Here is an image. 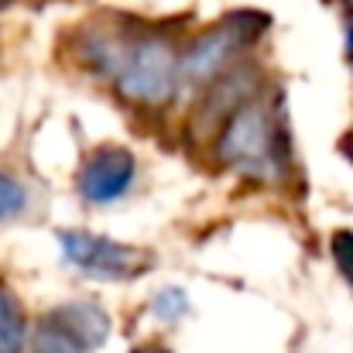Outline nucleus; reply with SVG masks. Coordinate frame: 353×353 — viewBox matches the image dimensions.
I'll use <instances>...</instances> for the list:
<instances>
[{
	"instance_id": "obj_1",
	"label": "nucleus",
	"mask_w": 353,
	"mask_h": 353,
	"mask_svg": "<svg viewBox=\"0 0 353 353\" xmlns=\"http://www.w3.org/2000/svg\"><path fill=\"white\" fill-rule=\"evenodd\" d=\"M72 55L134 110L161 114L182 93V45L165 28L134 17H97L76 31Z\"/></svg>"
},
{
	"instance_id": "obj_2",
	"label": "nucleus",
	"mask_w": 353,
	"mask_h": 353,
	"mask_svg": "<svg viewBox=\"0 0 353 353\" xmlns=\"http://www.w3.org/2000/svg\"><path fill=\"white\" fill-rule=\"evenodd\" d=\"M213 158L257 185H285L295 158L292 134L278 97L264 86L250 100H243L213 134Z\"/></svg>"
},
{
	"instance_id": "obj_3",
	"label": "nucleus",
	"mask_w": 353,
	"mask_h": 353,
	"mask_svg": "<svg viewBox=\"0 0 353 353\" xmlns=\"http://www.w3.org/2000/svg\"><path fill=\"white\" fill-rule=\"evenodd\" d=\"M268 17L257 10H234L210 31L182 48V93L203 97L220 76L243 62V55L264 38Z\"/></svg>"
},
{
	"instance_id": "obj_4",
	"label": "nucleus",
	"mask_w": 353,
	"mask_h": 353,
	"mask_svg": "<svg viewBox=\"0 0 353 353\" xmlns=\"http://www.w3.org/2000/svg\"><path fill=\"white\" fill-rule=\"evenodd\" d=\"M110 312L93 299L62 302L31 326V353H97L110 340Z\"/></svg>"
},
{
	"instance_id": "obj_5",
	"label": "nucleus",
	"mask_w": 353,
	"mask_h": 353,
	"mask_svg": "<svg viewBox=\"0 0 353 353\" xmlns=\"http://www.w3.org/2000/svg\"><path fill=\"white\" fill-rule=\"evenodd\" d=\"M55 240L62 261L93 281H134L154 264V257L144 247H130L123 240L90 230H59Z\"/></svg>"
},
{
	"instance_id": "obj_6",
	"label": "nucleus",
	"mask_w": 353,
	"mask_h": 353,
	"mask_svg": "<svg viewBox=\"0 0 353 353\" xmlns=\"http://www.w3.org/2000/svg\"><path fill=\"white\" fill-rule=\"evenodd\" d=\"M137 175H141V165L134 151H127L123 144H100L83 158L76 172V196L86 206H114L120 199H127Z\"/></svg>"
},
{
	"instance_id": "obj_7",
	"label": "nucleus",
	"mask_w": 353,
	"mask_h": 353,
	"mask_svg": "<svg viewBox=\"0 0 353 353\" xmlns=\"http://www.w3.org/2000/svg\"><path fill=\"white\" fill-rule=\"evenodd\" d=\"M28 340L31 330H28L24 305L7 285H0V353H24Z\"/></svg>"
},
{
	"instance_id": "obj_8",
	"label": "nucleus",
	"mask_w": 353,
	"mask_h": 353,
	"mask_svg": "<svg viewBox=\"0 0 353 353\" xmlns=\"http://www.w3.org/2000/svg\"><path fill=\"white\" fill-rule=\"evenodd\" d=\"M148 309H151V316H154L158 323L175 326V323H182V319L192 312V302H189L185 288H179V285H165V288H158V292L151 295Z\"/></svg>"
},
{
	"instance_id": "obj_9",
	"label": "nucleus",
	"mask_w": 353,
	"mask_h": 353,
	"mask_svg": "<svg viewBox=\"0 0 353 353\" xmlns=\"http://www.w3.org/2000/svg\"><path fill=\"white\" fill-rule=\"evenodd\" d=\"M28 185L10 175V172H0V223H10V220H21L28 213Z\"/></svg>"
},
{
	"instance_id": "obj_10",
	"label": "nucleus",
	"mask_w": 353,
	"mask_h": 353,
	"mask_svg": "<svg viewBox=\"0 0 353 353\" xmlns=\"http://www.w3.org/2000/svg\"><path fill=\"white\" fill-rule=\"evenodd\" d=\"M330 250H333V261L340 268V274L353 285V234L350 230H336L330 240Z\"/></svg>"
},
{
	"instance_id": "obj_11",
	"label": "nucleus",
	"mask_w": 353,
	"mask_h": 353,
	"mask_svg": "<svg viewBox=\"0 0 353 353\" xmlns=\"http://www.w3.org/2000/svg\"><path fill=\"white\" fill-rule=\"evenodd\" d=\"M134 353H172V350H165V347H158V343H148V347H137Z\"/></svg>"
},
{
	"instance_id": "obj_12",
	"label": "nucleus",
	"mask_w": 353,
	"mask_h": 353,
	"mask_svg": "<svg viewBox=\"0 0 353 353\" xmlns=\"http://www.w3.org/2000/svg\"><path fill=\"white\" fill-rule=\"evenodd\" d=\"M347 52H350V62H353V21H350V28H347Z\"/></svg>"
},
{
	"instance_id": "obj_13",
	"label": "nucleus",
	"mask_w": 353,
	"mask_h": 353,
	"mask_svg": "<svg viewBox=\"0 0 353 353\" xmlns=\"http://www.w3.org/2000/svg\"><path fill=\"white\" fill-rule=\"evenodd\" d=\"M343 154H347V158H350V161H353V134H350V137H347V141H343Z\"/></svg>"
},
{
	"instance_id": "obj_14",
	"label": "nucleus",
	"mask_w": 353,
	"mask_h": 353,
	"mask_svg": "<svg viewBox=\"0 0 353 353\" xmlns=\"http://www.w3.org/2000/svg\"><path fill=\"white\" fill-rule=\"evenodd\" d=\"M0 7H7V0H0Z\"/></svg>"
}]
</instances>
